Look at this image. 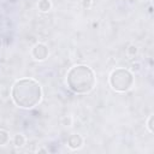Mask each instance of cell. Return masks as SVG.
I'll use <instances>...</instances> for the list:
<instances>
[{"instance_id": "obj_4", "label": "cell", "mask_w": 154, "mask_h": 154, "mask_svg": "<svg viewBox=\"0 0 154 154\" xmlns=\"http://www.w3.org/2000/svg\"><path fill=\"white\" fill-rule=\"evenodd\" d=\"M48 54H49V51H48V47L47 45L45 43H36L32 49H31V55L35 60H38V61H43L48 58Z\"/></svg>"}, {"instance_id": "obj_5", "label": "cell", "mask_w": 154, "mask_h": 154, "mask_svg": "<svg viewBox=\"0 0 154 154\" xmlns=\"http://www.w3.org/2000/svg\"><path fill=\"white\" fill-rule=\"evenodd\" d=\"M66 143H67V147L70 149L77 150L83 146V137L81 135H78V134H72V135H70L67 137Z\"/></svg>"}, {"instance_id": "obj_15", "label": "cell", "mask_w": 154, "mask_h": 154, "mask_svg": "<svg viewBox=\"0 0 154 154\" xmlns=\"http://www.w3.org/2000/svg\"><path fill=\"white\" fill-rule=\"evenodd\" d=\"M1 47H2V42H1V38H0V49H1Z\"/></svg>"}, {"instance_id": "obj_16", "label": "cell", "mask_w": 154, "mask_h": 154, "mask_svg": "<svg viewBox=\"0 0 154 154\" xmlns=\"http://www.w3.org/2000/svg\"><path fill=\"white\" fill-rule=\"evenodd\" d=\"M140 1H146V0H140Z\"/></svg>"}, {"instance_id": "obj_8", "label": "cell", "mask_w": 154, "mask_h": 154, "mask_svg": "<svg viewBox=\"0 0 154 154\" xmlns=\"http://www.w3.org/2000/svg\"><path fill=\"white\" fill-rule=\"evenodd\" d=\"M8 141H10V134H8V131H6L4 129H0V146L7 144Z\"/></svg>"}, {"instance_id": "obj_14", "label": "cell", "mask_w": 154, "mask_h": 154, "mask_svg": "<svg viewBox=\"0 0 154 154\" xmlns=\"http://www.w3.org/2000/svg\"><path fill=\"white\" fill-rule=\"evenodd\" d=\"M37 152H47V149H38Z\"/></svg>"}, {"instance_id": "obj_12", "label": "cell", "mask_w": 154, "mask_h": 154, "mask_svg": "<svg viewBox=\"0 0 154 154\" xmlns=\"http://www.w3.org/2000/svg\"><path fill=\"white\" fill-rule=\"evenodd\" d=\"M63 124H64V125H70V124H71V118H70V117H69V118H67V117H64Z\"/></svg>"}, {"instance_id": "obj_10", "label": "cell", "mask_w": 154, "mask_h": 154, "mask_svg": "<svg viewBox=\"0 0 154 154\" xmlns=\"http://www.w3.org/2000/svg\"><path fill=\"white\" fill-rule=\"evenodd\" d=\"M153 123H154V116H149V117H148V119H147V124H146V126H147V129H148V131H149L150 134H153V132H154Z\"/></svg>"}, {"instance_id": "obj_11", "label": "cell", "mask_w": 154, "mask_h": 154, "mask_svg": "<svg viewBox=\"0 0 154 154\" xmlns=\"http://www.w3.org/2000/svg\"><path fill=\"white\" fill-rule=\"evenodd\" d=\"M131 66H132V71H140L141 70V64L140 63H134Z\"/></svg>"}, {"instance_id": "obj_1", "label": "cell", "mask_w": 154, "mask_h": 154, "mask_svg": "<svg viewBox=\"0 0 154 154\" xmlns=\"http://www.w3.org/2000/svg\"><path fill=\"white\" fill-rule=\"evenodd\" d=\"M11 97L14 105L20 108L29 109L41 102L42 88L40 83L34 78H19L12 85Z\"/></svg>"}, {"instance_id": "obj_7", "label": "cell", "mask_w": 154, "mask_h": 154, "mask_svg": "<svg viewBox=\"0 0 154 154\" xmlns=\"http://www.w3.org/2000/svg\"><path fill=\"white\" fill-rule=\"evenodd\" d=\"M12 142H13V144L16 147H23L25 144V142H26V138H25V136L23 134H17V135H14Z\"/></svg>"}, {"instance_id": "obj_6", "label": "cell", "mask_w": 154, "mask_h": 154, "mask_svg": "<svg viewBox=\"0 0 154 154\" xmlns=\"http://www.w3.org/2000/svg\"><path fill=\"white\" fill-rule=\"evenodd\" d=\"M37 7L41 12H48L52 8V1L51 0H40L37 4Z\"/></svg>"}, {"instance_id": "obj_9", "label": "cell", "mask_w": 154, "mask_h": 154, "mask_svg": "<svg viewBox=\"0 0 154 154\" xmlns=\"http://www.w3.org/2000/svg\"><path fill=\"white\" fill-rule=\"evenodd\" d=\"M138 52V48L136 45H130L128 48H126V54L130 57V58H134Z\"/></svg>"}, {"instance_id": "obj_13", "label": "cell", "mask_w": 154, "mask_h": 154, "mask_svg": "<svg viewBox=\"0 0 154 154\" xmlns=\"http://www.w3.org/2000/svg\"><path fill=\"white\" fill-rule=\"evenodd\" d=\"M91 4V0H83V6L84 7H89Z\"/></svg>"}, {"instance_id": "obj_3", "label": "cell", "mask_w": 154, "mask_h": 154, "mask_svg": "<svg viewBox=\"0 0 154 154\" xmlns=\"http://www.w3.org/2000/svg\"><path fill=\"white\" fill-rule=\"evenodd\" d=\"M111 88L117 93H125L134 85L135 78L132 71L125 67H117L109 73L108 78Z\"/></svg>"}, {"instance_id": "obj_2", "label": "cell", "mask_w": 154, "mask_h": 154, "mask_svg": "<svg viewBox=\"0 0 154 154\" xmlns=\"http://www.w3.org/2000/svg\"><path fill=\"white\" fill-rule=\"evenodd\" d=\"M96 84L95 72L87 65H75L66 75V85L75 94H88Z\"/></svg>"}]
</instances>
